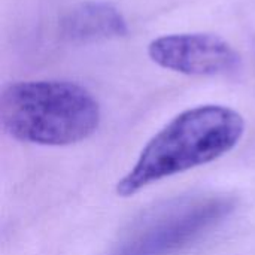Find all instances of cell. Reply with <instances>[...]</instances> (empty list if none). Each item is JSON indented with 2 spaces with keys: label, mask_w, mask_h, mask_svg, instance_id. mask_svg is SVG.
Listing matches in <instances>:
<instances>
[{
  "label": "cell",
  "mask_w": 255,
  "mask_h": 255,
  "mask_svg": "<svg viewBox=\"0 0 255 255\" xmlns=\"http://www.w3.org/2000/svg\"><path fill=\"white\" fill-rule=\"evenodd\" d=\"M149 58L160 67L188 76H218L236 70L241 54L214 33H175L148 45Z\"/></svg>",
  "instance_id": "cell-4"
},
{
  "label": "cell",
  "mask_w": 255,
  "mask_h": 255,
  "mask_svg": "<svg viewBox=\"0 0 255 255\" xmlns=\"http://www.w3.org/2000/svg\"><path fill=\"white\" fill-rule=\"evenodd\" d=\"M61 37L70 43H97L127 36L124 15L106 1H82L60 19Z\"/></svg>",
  "instance_id": "cell-5"
},
{
  "label": "cell",
  "mask_w": 255,
  "mask_h": 255,
  "mask_svg": "<svg viewBox=\"0 0 255 255\" xmlns=\"http://www.w3.org/2000/svg\"><path fill=\"white\" fill-rule=\"evenodd\" d=\"M236 209L226 196L182 199L140 221L111 255H172L193 244Z\"/></svg>",
  "instance_id": "cell-3"
},
{
  "label": "cell",
  "mask_w": 255,
  "mask_h": 255,
  "mask_svg": "<svg viewBox=\"0 0 255 255\" xmlns=\"http://www.w3.org/2000/svg\"><path fill=\"white\" fill-rule=\"evenodd\" d=\"M100 105L70 81H21L0 94V124L13 139L42 146H67L88 139L100 124Z\"/></svg>",
  "instance_id": "cell-2"
},
{
  "label": "cell",
  "mask_w": 255,
  "mask_h": 255,
  "mask_svg": "<svg viewBox=\"0 0 255 255\" xmlns=\"http://www.w3.org/2000/svg\"><path fill=\"white\" fill-rule=\"evenodd\" d=\"M245 133L244 117L223 105L187 109L169 121L118 181L117 194L131 197L173 175L212 163L230 152Z\"/></svg>",
  "instance_id": "cell-1"
}]
</instances>
